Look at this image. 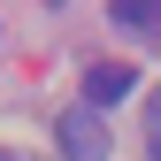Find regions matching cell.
<instances>
[{"label":"cell","instance_id":"1","mask_svg":"<svg viewBox=\"0 0 161 161\" xmlns=\"http://www.w3.org/2000/svg\"><path fill=\"white\" fill-rule=\"evenodd\" d=\"M54 146H62V161H108V153H115L108 108H92V100L62 108V115H54Z\"/></svg>","mask_w":161,"mask_h":161},{"label":"cell","instance_id":"2","mask_svg":"<svg viewBox=\"0 0 161 161\" xmlns=\"http://www.w3.org/2000/svg\"><path fill=\"white\" fill-rule=\"evenodd\" d=\"M138 92V69L130 62H92L85 69V100H92V108H115V100H130Z\"/></svg>","mask_w":161,"mask_h":161},{"label":"cell","instance_id":"3","mask_svg":"<svg viewBox=\"0 0 161 161\" xmlns=\"http://www.w3.org/2000/svg\"><path fill=\"white\" fill-rule=\"evenodd\" d=\"M108 15L123 31H138V38H153V23H161V0H108Z\"/></svg>","mask_w":161,"mask_h":161},{"label":"cell","instance_id":"4","mask_svg":"<svg viewBox=\"0 0 161 161\" xmlns=\"http://www.w3.org/2000/svg\"><path fill=\"white\" fill-rule=\"evenodd\" d=\"M0 161H31V153H15V146H0Z\"/></svg>","mask_w":161,"mask_h":161}]
</instances>
